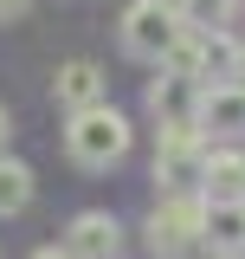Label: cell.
<instances>
[{
	"label": "cell",
	"instance_id": "obj_1",
	"mask_svg": "<svg viewBox=\"0 0 245 259\" xmlns=\"http://www.w3.org/2000/svg\"><path fill=\"white\" fill-rule=\"evenodd\" d=\"M129 117L122 110H110V104H91V110H71L65 117V156L78 162V168H116L122 156H129Z\"/></svg>",
	"mask_w": 245,
	"mask_h": 259
},
{
	"label": "cell",
	"instance_id": "obj_2",
	"mask_svg": "<svg viewBox=\"0 0 245 259\" xmlns=\"http://www.w3.org/2000/svg\"><path fill=\"white\" fill-rule=\"evenodd\" d=\"M194 246H207V194L200 188H161V201L149 214V253L187 259Z\"/></svg>",
	"mask_w": 245,
	"mask_h": 259
},
{
	"label": "cell",
	"instance_id": "obj_3",
	"mask_svg": "<svg viewBox=\"0 0 245 259\" xmlns=\"http://www.w3.org/2000/svg\"><path fill=\"white\" fill-rule=\"evenodd\" d=\"M181 32H187L181 0H129L122 7V52L142 59V65H161Z\"/></svg>",
	"mask_w": 245,
	"mask_h": 259
},
{
	"label": "cell",
	"instance_id": "obj_4",
	"mask_svg": "<svg viewBox=\"0 0 245 259\" xmlns=\"http://www.w3.org/2000/svg\"><path fill=\"white\" fill-rule=\"evenodd\" d=\"M207 149H213V136H207L200 123H161V143H155V182H161V188H200Z\"/></svg>",
	"mask_w": 245,
	"mask_h": 259
},
{
	"label": "cell",
	"instance_id": "obj_5",
	"mask_svg": "<svg viewBox=\"0 0 245 259\" xmlns=\"http://www.w3.org/2000/svg\"><path fill=\"white\" fill-rule=\"evenodd\" d=\"M194 123L207 130V136H245V84L239 78H219V84H200V110H194Z\"/></svg>",
	"mask_w": 245,
	"mask_h": 259
},
{
	"label": "cell",
	"instance_id": "obj_6",
	"mask_svg": "<svg viewBox=\"0 0 245 259\" xmlns=\"http://www.w3.org/2000/svg\"><path fill=\"white\" fill-rule=\"evenodd\" d=\"M52 97H58V110H91V104H110V78H103V65L91 59H71L58 65V78H52Z\"/></svg>",
	"mask_w": 245,
	"mask_h": 259
},
{
	"label": "cell",
	"instance_id": "obj_7",
	"mask_svg": "<svg viewBox=\"0 0 245 259\" xmlns=\"http://www.w3.org/2000/svg\"><path fill=\"white\" fill-rule=\"evenodd\" d=\"M65 246L78 259H116L122 253V227H116V214L84 207V214H71V227H65Z\"/></svg>",
	"mask_w": 245,
	"mask_h": 259
},
{
	"label": "cell",
	"instance_id": "obj_8",
	"mask_svg": "<svg viewBox=\"0 0 245 259\" xmlns=\"http://www.w3.org/2000/svg\"><path fill=\"white\" fill-rule=\"evenodd\" d=\"M194 110H200V78H181L161 65V78L149 84V117L155 123H194Z\"/></svg>",
	"mask_w": 245,
	"mask_h": 259
},
{
	"label": "cell",
	"instance_id": "obj_9",
	"mask_svg": "<svg viewBox=\"0 0 245 259\" xmlns=\"http://www.w3.org/2000/svg\"><path fill=\"white\" fill-rule=\"evenodd\" d=\"M200 194H207V201H245V156L239 149H207Z\"/></svg>",
	"mask_w": 245,
	"mask_h": 259
},
{
	"label": "cell",
	"instance_id": "obj_10",
	"mask_svg": "<svg viewBox=\"0 0 245 259\" xmlns=\"http://www.w3.org/2000/svg\"><path fill=\"white\" fill-rule=\"evenodd\" d=\"M207 246L245 253V201H207Z\"/></svg>",
	"mask_w": 245,
	"mask_h": 259
},
{
	"label": "cell",
	"instance_id": "obj_11",
	"mask_svg": "<svg viewBox=\"0 0 245 259\" xmlns=\"http://www.w3.org/2000/svg\"><path fill=\"white\" fill-rule=\"evenodd\" d=\"M32 207V168L13 156H0V214L13 221V214H26Z\"/></svg>",
	"mask_w": 245,
	"mask_h": 259
},
{
	"label": "cell",
	"instance_id": "obj_12",
	"mask_svg": "<svg viewBox=\"0 0 245 259\" xmlns=\"http://www.w3.org/2000/svg\"><path fill=\"white\" fill-rule=\"evenodd\" d=\"M181 20L194 32H219L226 20H232V0H181Z\"/></svg>",
	"mask_w": 245,
	"mask_h": 259
},
{
	"label": "cell",
	"instance_id": "obj_13",
	"mask_svg": "<svg viewBox=\"0 0 245 259\" xmlns=\"http://www.w3.org/2000/svg\"><path fill=\"white\" fill-rule=\"evenodd\" d=\"M26 7H32V0H0V26H13V20H20Z\"/></svg>",
	"mask_w": 245,
	"mask_h": 259
},
{
	"label": "cell",
	"instance_id": "obj_14",
	"mask_svg": "<svg viewBox=\"0 0 245 259\" xmlns=\"http://www.w3.org/2000/svg\"><path fill=\"white\" fill-rule=\"evenodd\" d=\"M32 259H78V253H71V246H65V240H58V246H39V253H32Z\"/></svg>",
	"mask_w": 245,
	"mask_h": 259
},
{
	"label": "cell",
	"instance_id": "obj_15",
	"mask_svg": "<svg viewBox=\"0 0 245 259\" xmlns=\"http://www.w3.org/2000/svg\"><path fill=\"white\" fill-rule=\"evenodd\" d=\"M7 136H13V117H7V104H0V156H7Z\"/></svg>",
	"mask_w": 245,
	"mask_h": 259
},
{
	"label": "cell",
	"instance_id": "obj_16",
	"mask_svg": "<svg viewBox=\"0 0 245 259\" xmlns=\"http://www.w3.org/2000/svg\"><path fill=\"white\" fill-rule=\"evenodd\" d=\"M213 259H239V253H213Z\"/></svg>",
	"mask_w": 245,
	"mask_h": 259
},
{
	"label": "cell",
	"instance_id": "obj_17",
	"mask_svg": "<svg viewBox=\"0 0 245 259\" xmlns=\"http://www.w3.org/2000/svg\"><path fill=\"white\" fill-rule=\"evenodd\" d=\"M239 84H245V65H239Z\"/></svg>",
	"mask_w": 245,
	"mask_h": 259
}]
</instances>
